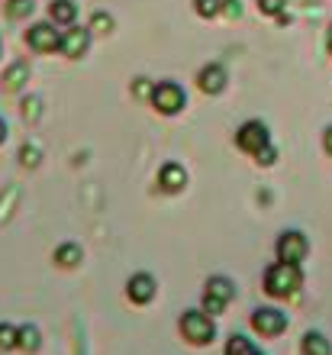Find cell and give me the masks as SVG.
<instances>
[{
    "label": "cell",
    "instance_id": "cell-1",
    "mask_svg": "<svg viewBox=\"0 0 332 355\" xmlns=\"http://www.w3.org/2000/svg\"><path fill=\"white\" fill-rule=\"evenodd\" d=\"M300 284H304V271L294 262H274L265 271V291L277 300L294 297L297 291H300Z\"/></svg>",
    "mask_w": 332,
    "mask_h": 355
},
{
    "label": "cell",
    "instance_id": "cell-2",
    "mask_svg": "<svg viewBox=\"0 0 332 355\" xmlns=\"http://www.w3.org/2000/svg\"><path fill=\"white\" fill-rule=\"evenodd\" d=\"M177 327H181V336L191 346H210L216 339V323H213V317L207 310H184L181 320H177Z\"/></svg>",
    "mask_w": 332,
    "mask_h": 355
},
{
    "label": "cell",
    "instance_id": "cell-3",
    "mask_svg": "<svg viewBox=\"0 0 332 355\" xmlns=\"http://www.w3.org/2000/svg\"><path fill=\"white\" fill-rule=\"evenodd\" d=\"M152 107L165 116H177V113L187 107V94L177 81H158L155 91H152Z\"/></svg>",
    "mask_w": 332,
    "mask_h": 355
},
{
    "label": "cell",
    "instance_id": "cell-4",
    "mask_svg": "<svg viewBox=\"0 0 332 355\" xmlns=\"http://www.w3.org/2000/svg\"><path fill=\"white\" fill-rule=\"evenodd\" d=\"M232 297H236V284H232L226 275H213V278L207 281V291H203V310H207L210 317H216V313H222V310L229 307Z\"/></svg>",
    "mask_w": 332,
    "mask_h": 355
},
{
    "label": "cell",
    "instance_id": "cell-5",
    "mask_svg": "<svg viewBox=\"0 0 332 355\" xmlns=\"http://www.w3.org/2000/svg\"><path fill=\"white\" fill-rule=\"evenodd\" d=\"M236 146L249 155H259L265 146H271V136H268V126L261 120H249L242 123L239 132H236Z\"/></svg>",
    "mask_w": 332,
    "mask_h": 355
},
{
    "label": "cell",
    "instance_id": "cell-6",
    "mask_svg": "<svg viewBox=\"0 0 332 355\" xmlns=\"http://www.w3.org/2000/svg\"><path fill=\"white\" fill-rule=\"evenodd\" d=\"M277 262H294L300 265L306 259V252H310V243H306L304 233H297V230H287V233L277 236Z\"/></svg>",
    "mask_w": 332,
    "mask_h": 355
},
{
    "label": "cell",
    "instance_id": "cell-7",
    "mask_svg": "<svg viewBox=\"0 0 332 355\" xmlns=\"http://www.w3.org/2000/svg\"><path fill=\"white\" fill-rule=\"evenodd\" d=\"M26 46L39 55H46V52H55L62 46V33L55 29V23H33L26 29Z\"/></svg>",
    "mask_w": 332,
    "mask_h": 355
},
{
    "label": "cell",
    "instance_id": "cell-8",
    "mask_svg": "<svg viewBox=\"0 0 332 355\" xmlns=\"http://www.w3.org/2000/svg\"><path fill=\"white\" fill-rule=\"evenodd\" d=\"M252 329L261 333V336H268V339L281 336V333L287 329V313L284 310H277V307H259L255 313H252Z\"/></svg>",
    "mask_w": 332,
    "mask_h": 355
},
{
    "label": "cell",
    "instance_id": "cell-9",
    "mask_svg": "<svg viewBox=\"0 0 332 355\" xmlns=\"http://www.w3.org/2000/svg\"><path fill=\"white\" fill-rule=\"evenodd\" d=\"M158 294V281L148 275V271H139V275H132L130 281H126V297L132 300V304H152Z\"/></svg>",
    "mask_w": 332,
    "mask_h": 355
},
{
    "label": "cell",
    "instance_id": "cell-10",
    "mask_svg": "<svg viewBox=\"0 0 332 355\" xmlns=\"http://www.w3.org/2000/svg\"><path fill=\"white\" fill-rule=\"evenodd\" d=\"M91 29H81V26H71L62 33V46H58V52L68 58H81L87 55V49H91Z\"/></svg>",
    "mask_w": 332,
    "mask_h": 355
},
{
    "label": "cell",
    "instance_id": "cell-11",
    "mask_svg": "<svg viewBox=\"0 0 332 355\" xmlns=\"http://www.w3.org/2000/svg\"><path fill=\"white\" fill-rule=\"evenodd\" d=\"M226 81H229V75H226V68L222 65H203L200 75H197V85H200L203 94H210V97H216V94L226 91Z\"/></svg>",
    "mask_w": 332,
    "mask_h": 355
},
{
    "label": "cell",
    "instance_id": "cell-12",
    "mask_svg": "<svg viewBox=\"0 0 332 355\" xmlns=\"http://www.w3.org/2000/svg\"><path fill=\"white\" fill-rule=\"evenodd\" d=\"M158 187H161V191H168V194L184 191V187H187L184 165H177V162H168V165H161V171H158Z\"/></svg>",
    "mask_w": 332,
    "mask_h": 355
},
{
    "label": "cell",
    "instance_id": "cell-13",
    "mask_svg": "<svg viewBox=\"0 0 332 355\" xmlns=\"http://www.w3.org/2000/svg\"><path fill=\"white\" fill-rule=\"evenodd\" d=\"M49 17H52L55 26H74L78 3H74V0H52V3H49Z\"/></svg>",
    "mask_w": 332,
    "mask_h": 355
},
{
    "label": "cell",
    "instance_id": "cell-14",
    "mask_svg": "<svg viewBox=\"0 0 332 355\" xmlns=\"http://www.w3.org/2000/svg\"><path fill=\"white\" fill-rule=\"evenodd\" d=\"M17 349H23V352H39L42 349V333H39L36 323L17 327Z\"/></svg>",
    "mask_w": 332,
    "mask_h": 355
},
{
    "label": "cell",
    "instance_id": "cell-15",
    "mask_svg": "<svg viewBox=\"0 0 332 355\" xmlns=\"http://www.w3.org/2000/svg\"><path fill=\"white\" fill-rule=\"evenodd\" d=\"M0 81H3V91H13V94L23 91V85L29 81V65H26V62H13V65L3 71V78H0Z\"/></svg>",
    "mask_w": 332,
    "mask_h": 355
},
{
    "label": "cell",
    "instance_id": "cell-16",
    "mask_svg": "<svg viewBox=\"0 0 332 355\" xmlns=\"http://www.w3.org/2000/svg\"><path fill=\"white\" fill-rule=\"evenodd\" d=\"M300 349H304V355H332V343L323 336V333H316V329L304 333V339H300Z\"/></svg>",
    "mask_w": 332,
    "mask_h": 355
},
{
    "label": "cell",
    "instance_id": "cell-17",
    "mask_svg": "<svg viewBox=\"0 0 332 355\" xmlns=\"http://www.w3.org/2000/svg\"><path fill=\"white\" fill-rule=\"evenodd\" d=\"M226 355H268V352H261V346H255L249 336L232 333V336L226 339Z\"/></svg>",
    "mask_w": 332,
    "mask_h": 355
},
{
    "label": "cell",
    "instance_id": "cell-18",
    "mask_svg": "<svg viewBox=\"0 0 332 355\" xmlns=\"http://www.w3.org/2000/svg\"><path fill=\"white\" fill-rule=\"evenodd\" d=\"M84 252L78 243H62L55 249V265H62V268H74V265H81Z\"/></svg>",
    "mask_w": 332,
    "mask_h": 355
},
{
    "label": "cell",
    "instance_id": "cell-19",
    "mask_svg": "<svg viewBox=\"0 0 332 355\" xmlns=\"http://www.w3.org/2000/svg\"><path fill=\"white\" fill-rule=\"evenodd\" d=\"M10 19H29L33 17V10H36V0H7L3 3Z\"/></svg>",
    "mask_w": 332,
    "mask_h": 355
},
{
    "label": "cell",
    "instance_id": "cell-20",
    "mask_svg": "<svg viewBox=\"0 0 332 355\" xmlns=\"http://www.w3.org/2000/svg\"><path fill=\"white\" fill-rule=\"evenodd\" d=\"M220 7H222V0H194L197 17H203V19L220 17Z\"/></svg>",
    "mask_w": 332,
    "mask_h": 355
},
{
    "label": "cell",
    "instance_id": "cell-21",
    "mask_svg": "<svg viewBox=\"0 0 332 355\" xmlns=\"http://www.w3.org/2000/svg\"><path fill=\"white\" fill-rule=\"evenodd\" d=\"M17 349V327L13 323H0V352Z\"/></svg>",
    "mask_w": 332,
    "mask_h": 355
},
{
    "label": "cell",
    "instance_id": "cell-22",
    "mask_svg": "<svg viewBox=\"0 0 332 355\" xmlns=\"http://www.w3.org/2000/svg\"><path fill=\"white\" fill-rule=\"evenodd\" d=\"M91 33H113V17L110 13H103V10H97V13H94L91 17Z\"/></svg>",
    "mask_w": 332,
    "mask_h": 355
},
{
    "label": "cell",
    "instance_id": "cell-23",
    "mask_svg": "<svg viewBox=\"0 0 332 355\" xmlns=\"http://www.w3.org/2000/svg\"><path fill=\"white\" fill-rule=\"evenodd\" d=\"M152 91H155V81H148V78L132 81V97H139V101H152Z\"/></svg>",
    "mask_w": 332,
    "mask_h": 355
},
{
    "label": "cell",
    "instance_id": "cell-24",
    "mask_svg": "<svg viewBox=\"0 0 332 355\" xmlns=\"http://www.w3.org/2000/svg\"><path fill=\"white\" fill-rule=\"evenodd\" d=\"M287 0H259V10L268 13V17H284Z\"/></svg>",
    "mask_w": 332,
    "mask_h": 355
},
{
    "label": "cell",
    "instance_id": "cell-25",
    "mask_svg": "<svg viewBox=\"0 0 332 355\" xmlns=\"http://www.w3.org/2000/svg\"><path fill=\"white\" fill-rule=\"evenodd\" d=\"M220 13H222L226 19H239V17H242V0H222Z\"/></svg>",
    "mask_w": 332,
    "mask_h": 355
},
{
    "label": "cell",
    "instance_id": "cell-26",
    "mask_svg": "<svg viewBox=\"0 0 332 355\" xmlns=\"http://www.w3.org/2000/svg\"><path fill=\"white\" fill-rule=\"evenodd\" d=\"M255 162H259V165H265V168H268V165H274V162H277L274 146H265V149H261L259 155H255Z\"/></svg>",
    "mask_w": 332,
    "mask_h": 355
},
{
    "label": "cell",
    "instance_id": "cell-27",
    "mask_svg": "<svg viewBox=\"0 0 332 355\" xmlns=\"http://www.w3.org/2000/svg\"><path fill=\"white\" fill-rule=\"evenodd\" d=\"M19 159H23V165H29V168H36V165H39V149H29V146H23V152H19Z\"/></svg>",
    "mask_w": 332,
    "mask_h": 355
},
{
    "label": "cell",
    "instance_id": "cell-28",
    "mask_svg": "<svg viewBox=\"0 0 332 355\" xmlns=\"http://www.w3.org/2000/svg\"><path fill=\"white\" fill-rule=\"evenodd\" d=\"M23 116H26V120H36L39 116V101L36 97H33V101H23Z\"/></svg>",
    "mask_w": 332,
    "mask_h": 355
},
{
    "label": "cell",
    "instance_id": "cell-29",
    "mask_svg": "<svg viewBox=\"0 0 332 355\" xmlns=\"http://www.w3.org/2000/svg\"><path fill=\"white\" fill-rule=\"evenodd\" d=\"M323 146H326V152L332 155V126H326V132H323Z\"/></svg>",
    "mask_w": 332,
    "mask_h": 355
},
{
    "label": "cell",
    "instance_id": "cell-30",
    "mask_svg": "<svg viewBox=\"0 0 332 355\" xmlns=\"http://www.w3.org/2000/svg\"><path fill=\"white\" fill-rule=\"evenodd\" d=\"M3 142H7V123L0 120V146H3Z\"/></svg>",
    "mask_w": 332,
    "mask_h": 355
},
{
    "label": "cell",
    "instance_id": "cell-31",
    "mask_svg": "<svg viewBox=\"0 0 332 355\" xmlns=\"http://www.w3.org/2000/svg\"><path fill=\"white\" fill-rule=\"evenodd\" d=\"M329 55H332V26H329Z\"/></svg>",
    "mask_w": 332,
    "mask_h": 355
},
{
    "label": "cell",
    "instance_id": "cell-32",
    "mask_svg": "<svg viewBox=\"0 0 332 355\" xmlns=\"http://www.w3.org/2000/svg\"><path fill=\"white\" fill-rule=\"evenodd\" d=\"M0 52H3V42H0Z\"/></svg>",
    "mask_w": 332,
    "mask_h": 355
}]
</instances>
